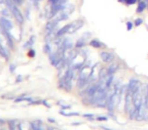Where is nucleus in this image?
<instances>
[{"label": "nucleus", "instance_id": "2", "mask_svg": "<svg viewBox=\"0 0 148 130\" xmlns=\"http://www.w3.org/2000/svg\"><path fill=\"white\" fill-rule=\"evenodd\" d=\"M84 25V21L82 19H77V21H73L72 23H70V30H69V34H72V33H75L77 32L79 29L83 27Z\"/></svg>", "mask_w": 148, "mask_h": 130}, {"label": "nucleus", "instance_id": "10", "mask_svg": "<svg viewBox=\"0 0 148 130\" xmlns=\"http://www.w3.org/2000/svg\"><path fill=\"white\" fill-rule=\"evenodd\" d=\"M138 2V0H126V4L127 5H133Z\"/></svg>", "mask_w": 148, "mask_h": 130}, {"label": "nucleus", "instance_id": "8", "mask_svg": "<svg viewBox=\"0 0 148 130\" xmlns=\"http://www.w3.org/2000/svg\"><path fill=\"white\" fill-rule=\"evenodd\" d=\"M69 30H70V25H65V27H63L62 29H60L59 31H58L57 37H61V36L69 33Z\"/></svg>", "mask_w": 148, "mask_h": 130}, {"label": "nucleus", "instance_id": "17", "mask_svg": "<svg viewBox=\"0 0 148 130\" xmlns=\"http://www.w3.org/2000/svg\"><path fill=\"white\" fill-rule=\"evenodd\" d=\"M139 1H140V0H139Z\"/></svg>", "mask_w": 148, "mask_h": 130}, {"label": "nucleus", "instance_id": "7", "mask_svg": "<svg viewBox=\"0 0 148 130\" xmlns=\"http://www.w3.org/2000/svg\"><path fill=\"white\" fill-rule=\"evenodd\" d=\"M88 37H89V33H86L84 37H82L80 40H78V41H77L75 47H76V48H81V47H83V46H85V44H86V43H85V42H86V38H88Z\"/></svg>", "mask_w": 148, "mask_h": 130}, {"label": "nucleus", "instance_id": "13", "mask_svg": "<svg viewBox=\"0 0 148 130\" xmlns=\"http://www.w3.org/2000/svg\"><path fill=\"white\" fill-rule=\"evenodd\" d=\"M97 120H99V121H107L108 118L107 117H99L97 118Z\"/></svg>", "mask_w": 148, "mask_h": 130}, {"label": "nucleus", "instance_id": "9", "mask_svg": "<svg viewBox=\"0 0 148 130\" xmlns=\"http://www.w3.org/2000/svg\"><path fill=\"white\" fill-rule=\"evenodd\" d=\"M142 23H143V19H136L134 25H135V27H139V25H141Z\"/></svg>", "mask_w": 148, "mask_h": 130}, {"label": "nucleus", "instance_id": "5", "mask_svg": "<svg viewBox=\"0 0 148 130\" xmlns=\"http://www.w3.org/2000/svg\"><path fill=\"white\" fill-rule=\"evenodd\" d=\"M117 69H118V64L112 63L111 65H110V66L107 68V74H108V76L115 74L116 71H117Z\"/></svg>", "mask_w": 148, "mask_h": 130}, {"label": "nucleus", "instance_id": "4", "mask_svg": "<svg viewBox=\"0 0 148 130\" xmlns=\"http://www.w3.org/2000/svg\"><path fill=\"white\" fill-rule=\"evenodd\" d=\"M147 8V5H146V2L145 0H140L139 2H138V5H137V9H136V12L137 13H142L145 9Z\"/></svg>", "mask_w": 148, "mask_h": 130}, {"label": "nucleus", "instance_id": "6", "mask_svg": "<svg viewBox=\"0 0 148 130\" xmlns=\"http://www.w3.org/2000/svg\"><path fill=\"white\" fill-rule=\"evenodd\" d=\"M89 44H90L91 47L95 48V49H101V48L106 47L105 44H103L101 41H99V40H91V41L89 42Z\"/></svg>", "mask_w": 148, "mask_h": 130}, {"label": "nucleus", "instance_id": "15", "mask_svg": "<svg viewBox=\"0 0 148 130\" xmlns=\"http://www.w3.org/2000/svg\"><path fill=\"white\" fill-rule=\"evenodd\" d=\"M120 3H126V0H118Z\"/></svg>", "mask_w": 148, "mask_h": 130}, {"label": "nucleus", "instance_id": "16", "mask_svg": "<svg viewBox=\"0 0 148 130\" xmlns=\"http://www.w3.org/2000/svg\"><path fill=\"white\" fill-rule=\"evenodd\" d=\"M145 2H146V5H147V8H148V0H145Z\"/></svg>", "mask_w": 148, "mask_h": 130}, {"label": "nucleus", "instance_id": "1", "mask_svg": "<svg viewBox=\"0 0 148 130\" xmlns=\"http://www.w3.org/2000/svg\"><path fill=\"white\" fill-rule=\"evenodd\" d=\"M99 56H101V59L103 60V62H105V63H111V62H113L114 59H115V55H114L112 52H109V51L101 52Z\"/></svg>", "mask_w": 148, "mask_h": 130}, {"label": "nucleus", "instance_id": "3", "mask_svg": "<svg viewBox=\"0 0 148 130\" xmlns=\"http://www.w3.org/2000/svg\"><path fill=\"white\" fill-rule=\"evenodd\" d=\"M8 6H9V8L11 9V12L13 13V15L15 17V19H16L17 21H19V23H23V15H21V11H19L18 9L15 7L14 3L11 2V1H9V2H8Z\"/></svg>", "mask_w": 148, "mask_h": 130}, {"label": "nucleus", "instance_id": "11", "mask_svg": "<svg viewBox=\"0 0 148 130\" xmlns=\"http://www.w3.org/2000/svg\"><path fill=\"white\" fill-rule=\"evenodd\" d=\"M134 25H134L132 21H128V23H127V30H128V31H131V30L133 29Z\"/></svg>", "mask_w": 148, "mask_h": 130}, {"label": "nucleus", "instance_id": "14", "mask_svg": "<svg viewBox=\"0 0 148 130\" xmlns=\"http://www.w3.org/2000/svg\"><path fill=\"white\" fill-rule=\"evenodd\" d=\"M12 1H15V3H17V4H19V3L23 2V0H12Z\"/></svg>", "mask_w": 148, "mask_h": 130}, {"label": "nucleus", "instance_id": "12", "mask_svg": "<svg viewBox=\"0 0 148 130\" xmlns=\"http://www.w3.org/2000/svg\"><path fill=\"white\" fill-rule=\"evenodd\" d=\"M147 94H146V99H145V105H146V108L148 110V85H147Z\"/></svg>", "mask_w": 148, "mask_h": 130}]
</instances>
